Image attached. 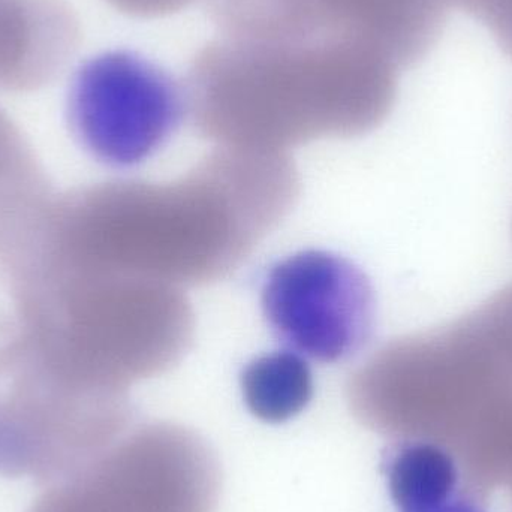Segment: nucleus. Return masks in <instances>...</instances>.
Here are the masks:
<instances>
[{"instance_id":"f03ea898","label":"nucleus","mask_w":512,"mask_h":512,"mask_svg":"<svg viewBox=\"0 0 512 512\" xmlns=\"http://www.w3.org/2000/svg\"><path fill=\"white\" fill-rule=\"evenodd\" d=\"M186 83L197 131L218 149L286 155L319 138H348L381 126L400 69L372 48L279 18L215 21Z\"/></svg>"},{"instance_id":"f257e3e1","label":"nucleus","mask_w":512,"mask_h":512,"mask_svg":"<svg viewBox=\"0 0 512 512\" xmlns=\"http://www.w3.org/2000/svg\"><path fill=\"white\" fill-rule=\"evenodd\" d=\"M300 194L288 155L219 149L168 183L114 180L59 195L38 273L114 274L177 286L224 279Z\"/></svg>"},{"instance_id":"6e6552de","label":"nucleus","mask_w":512,"mask_h":512,"mask_svg":"<svg viewBox=\"0 0 512 512\" xmlns=\"http://www.w3.org/2000/svg\"><path fill=\"white\" fill-rule=\"evenodd\" d=\"M312 26L384 54L399 69L436 47L451 0H280Z\"/></svg>"},{"instance_id":"9d476101","label":"nucleus","mask_w":512,"mask_h":512,"mask_svg":"<svg viewBox=\"0 0 512 512\" xmlns=\"http://www.w3.org/2000/svg\"><path fill=\"white\" fill-rule=\"evenodd\" d=\"M78 26L57 0H0V87L38 89L74 51Z\"/></svg>"},{"instance_id":"7ed1b4c3","label":"nucleus","mask_w":512,"mask_h":512,"mask_svg":"<svg viewBox=\"0 0 512 512\" xmlns=\"http://www.w3.org/2000/svg\"><path fill=\"white\" fill-rule=\"evenodd\" d=\"M15 285L24 352L14 370L77 390L128 394L176 366L194 340V310L177 286L78 273H38Z\"/></svg>"},{"instance_id":"4468645a","label":"nucleus","mask_w":512,"mask_h":512,"mask_svg":"<svg viewBox=\"0 0 512 512\" xmlns=\"http://www.w3.org/2000/svg\"><path fill=\"white\" fill-rule=\"evenodd\" d=\"M480 21L512 59V0H451Z\"/></svg>"},{"instance_id":"dca6fc26","label":"nucleus","mask_w":512,"mask_h":512,"mask_svg":"<svg viewBox=\"0 0 512 512\" xmlns=\"http://www.w3.org/2000/svg\"><path fill=\"white\" fill-rule=\"evenodd\" d=\"M424 512H487L484 508L478 507V505L472 504L469 501H463V499H451L447 504L441 505V507L433 508V510Z\"/></svg>"},{"instance_id":"9b49d317","label":"nucleus","mask_w":512,"mask_h":512,"mask_svg":"<svg viewBox=\"0 0 512 512\" xmlns=\"http://www.w3.org/2000/svg\"><path fill=\"white\" fill-rule=\"evenodd\" d=\"M391 499L402 512H424L456 498L459 472L453 457L435 442L397 441L384 454Z\"/></svg>"},{"instance_id":"423d86ee","label":"nucleus","mask_w":512,"mask_h":512,"mask_svg":"<svg viewBox=\"0 0 512 512\" xmlns=\"http://www.w3.org/2000/svg\"><path fill=\"white\" fill-rule=\"evenodd\" d=\"M186 111L185 87L128 48L81 63L66 93V123L78 146L119 170L137 167L167 146Z\"/></svg>"},{"instance_id":"39448f33","label":"nucleus","mask_w":512,"mask_h":512,"mask_svg":"<svg viewBox=\"0 0 512 512\" xmlns=\"http://www.w3.org/2000/svg\"><path fill=\"white\" fill-rule=\"evenodd\" d=\"M128 394L93 393L18 369L0 379V477L48 487L134 426Z\"/></svg>"},{"instance_id":"20e7f679","label":"nucleus","mask_w":512,"mask_h":512,"mask_svg":"<svg viewBox=\"0 0 512 512\" xmlns=\"http://www.w3.org/2000/svg\"><path fill=\"white\" fill-rule=\"evenodd\" d=\"M218 456L180 424H134L65 480L44 487L27 512H216Z\"/></svg>"},{"instance_id":"2eb2a0df","label":"nucleus","mask_w":512,"mask_h":512,"mask_svg":"<svg viewBox=\"0 0 512 512\" xmlns=\"http://www.w3.org/2000/svg\"><path fill=\"white\" fill-rule=\"evenodd\" d=\"M105 2L129 17L159 18L177 14L198 0H105Z\"/></svg>"},{"instance_id":"f8f14e48","label":"nucleus","mask_w":512,"mask_h":512,"mask_svg":"<svg viewBox=\"0 0 512 512\" xmlns=\"http://www.w3.org/2000/svg\"><path fill=\"white\" fill-rule=\"evenodd\" d=\"M243 399L252 415L279 424L297 417L313 397V375L306 358L291 349L268 352L243 369Z\"/></svg>"},{"instance_id":"1a4fd4ad","label":"nucleus","mask_w":512,"mask_h":512,"mask_svg":"<svg viewBox=\"0 0 512 512\" xmlns=\"http://www.w3.org/2000/svg\"><path fill=\"white\" fill-rule=\"evenodd\" d=\"M57 200L35 150L0 110V268L12 279L38 262Z\"/></svg>"},{"instance_id":"ddd939ff","label":"nucleus","mask_w":512,"mask_h":512,"mask_svg":"<svg viewBox=\"0 0 512 512\" xmlns=\"http://www.w3.org/2000/svg\"><path fill=\"white\" fill-rule=\"evenodd\" d=\"M24 351V321L17 285L0 268V379L8 375Z\"/></svg>"},{"instance_id":"0eeeda50","label":"nucleus","mask_w":512,"mask_h":512,"mask_svg":"<svg viewBox=\"0 0 512 512\" xmlns=\"http://www.w3.org/2000/svg\"><path fill=\"white\" fill-rule=\"evenodd\" d=\"M261 306L283 345L319 363L348 360L367 345L375 328L369 277L349 259L316 249L271 267Z\"/></svg>"}]
</instances>
